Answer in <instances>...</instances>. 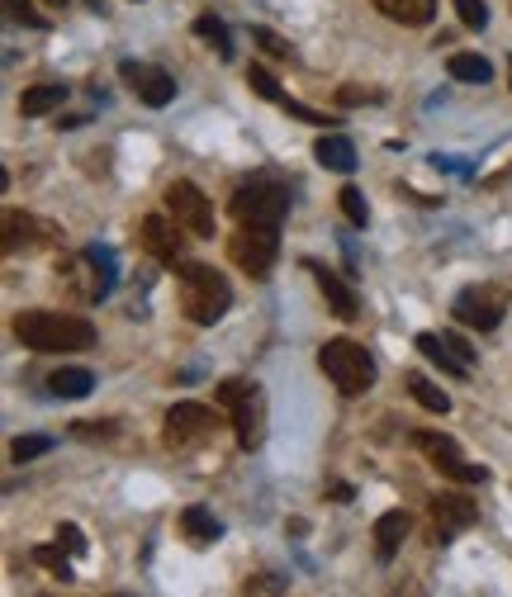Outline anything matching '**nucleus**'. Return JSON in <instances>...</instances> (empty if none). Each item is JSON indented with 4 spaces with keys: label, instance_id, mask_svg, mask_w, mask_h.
I'll use <instances>...</instances> for the list:
<instances>
[{
    "label": "nucleus",
    "instance_id": "nucleus-29",
    "mask_svg": "<svg viewBox=\"0 0 512 597\" xmlns=\"http://www.w3.org/2000/svg\"><path fill=\"white\" fill-rule=\"evenodd\" d=\"M33 565H43L52 578H62V584H72V565H67V555L58 546H39L33 550Z\"/></svg>",
    "mask_w": 512,
    "mask_h": 597
},
{
    "label": "nucleus",
    "instance_id": "nucleus-39",
    "mask_svg": "<svg viewBox=\"0 0 512 597\" xmlns=\"http://www.w3.org/2000/svg\"><path fill=\"white\" fill-rule=\"evenodd\" d=\"M508 85H512V67H508Z\"/></svg>",
    "mask_w": 512,
    "mask_h": 597
},
{
    "label": "nucleus",
    "instance_id": "nucleus-36",
    "mask_svg": "<svg viewBox=\"0 0 512 597\" xmlns=\"http://www.w3.org/2000/svg\"><path fill=\"white\" fill-rule=\"evenodd\" d=\"M446 342H451V346H455V356H461V361H465V365H474V351H470V346H465V342H461V337H446Z\"/></svg>",
    "mask_w": 512,
    "mask_h": 597
},
{
    "label": "nucleus",
    "instance_id": "nucleus-5",
    "mask_svg": "<svg viewBox=\"0 0 512 597\" xmlns=\"http://www.w3.org/2000/svg\"><path fill=\"white\" fill-rule=\"evenodd\" d=\"M318 365H323V375L338 384V394L347 398H361L370 384H375V356L361 346V342H323V351H318Z\"/></svg>",
    "mask_w": 512,
    "mask_h": 597
},
{
    "label": "nucleus",
    "instance_id": "nucleus-25",
    "mask_svg": "<svg viewBox=\"0 0 512 597\" xmlns=\"http://www.w3.org/2000/svg\"><path fill=\"white\" fill-rule=\"evenodd\" d=\"M195 33H200L204 43H214V52H219L223 62L233 58V33H228L223 20H214V14H200V20H195Z\"/></svg>",
    "mask_w": 512,
    "mask_h": 597
},
{
    "label": "nucleus",
    "instance_id": "nucleus-21",
    "mask_svg": "<svg viewBox=\"0 0 512 597\" xmlns=\"http://www.w3.org/2000/svg\"><path fill=\"white\" fill-rule=\"evenodd\" d=\"M62 104H67V85L43 81V85H33V91L20 95V114H24V119H39V114L62 110Z\"/></svg>",
    "mask_w": 512,
    "mask_h": 597
},
{
    "label": "nucleus",
    "instance_id": "nucleus-27",
    "mask_svg": "<svg viewBox=\"0 0 512 597\" xmlns=\"http://www.w3.org/2000/svg\"><path fill=\"white\" fill-rule=\"evenodd\" d=\"M247 85H252V95L271 100V104H280V100H285V91H280V81L267 72V67H247Z\"/></svg>",
    "mask_w": 512,
    "mask_h": 597
},
{
    "label": "nucleus",
    "instance_id": "nucleus-6",
    "mask_svg": "<svg viewBox=\"0 0 512 597\" xmlns=\"http://www.w3.org/2000/svg\"><path fill=\"white\" fill-rule=\"evenodd\" d=\"M214 432H219V413L209 408V403H175V408L167 413L162 442H167V451L185 455V451H200V446L214 442Z\"/></svg>",
    "mask_w": 512,
    "mask_h": 597
},
{
    "label": "nucleus",
    "instance_id": "nucleus-12",
    "mask_svg": "<svg viewBox=\"0 0 512 597\" xmlns=\"http://www.w3.org/2000/svg\"><path fill=\"white\" fill-rule=\"evenodd\" d=\"M428 513H432V546H446L451 536H461L480 522V503L470 494H436Z\"/></svg>",
    "mask_w": 512,
    "mask_h": 597
},
{
    "label": "nucleus",
    "instance_id": "nucleus-28",
    "mask_svg": "<svg viewBox=\"0 0 512 597\" xmlns=\"http://www.w3.org/2000/svg\"><path fill=\"white\" fill-rule=\"evenodd\" d=\"M52 451V436H20V442L10 446V461L14 465H29V461H39V455Z\"/></svg>",
    "mask_w": 512,
    "mask_h": 597
},
{
    "label": "nucleus",
    "instance_id": "nucleus-38",
    "mask_svg": "<svg viewBox=\"0 0 512 597\" xmlns=\"http://www.w3.org/2000/svg\"><path fill=\"white\" fill-rule=\"evenodd\" d=\"M48 6H52V10H67V6H72V0H48ZM86 6H91V10H104L100 0H86Z\"/></svg>",
    "mask_w": 512,
    "mask_h": 597
},
{
    "label": "nucleus",
    "instance_id": "nucleus-23",
    "mask_svg": "<svg viewBox=\"0 0 512 597\" xmlns=\"http://www.w3.org/2000/svg\"><path fill=\"white\" fill-rule=\"evenodd\" d=\"M446 72H451L455 81H474V85H484V81L493 77V67H489V58H480V52H451Z\"/></svg>",
    "mask_w": 512,
    "mask_h": 597
},
{
    "label": "nucleus",
    "instance_id": "nucleus-26",
    "mask_svg": "<svg viewBox=\"0 0 512 597\" xmlns=\"http://www.w3.org/2000/svg\"><path fill=\"white\" fill-rule=\"evenodd\" d=\"M252 43L267 52V58H275V62H290L294 58V48H290V39H280L275 29H267V24H252Z\"/></svg>",
    "mask_w": 512,
    "mask_h": 597
},
{
    "label": "nucleus",
    "instance_id": "nucleus-24",
    "mask_svg": "<svg viewBox=\"0 0 512 597\" xmlns=\"http://www.w3.org/2000/svg\"><path fill=\"white\" fill-rule=\"evenodd\" d=\"M409 389H413V398H418L428 413H451V394H446V389H436L428 375H418V371H413V375H409Z\"/></svg>",
    "mask_w": 512,
    "mask_h": 597
},
{
    "label": "nucleus",
    "instance_id": "nucleus-10",
    "mask_svg": "<svg viewBox=\"0 0 512 597\" xmlns=\"http://www.w3.org/2000/svg\"><path fill=\"white\" fill-rule=\"evenodd\" d=\"M119 81L129 85V91L148 104V110H167V104L175 100V77L162 72V67H152V62H119Z\"/></svg>",
    "mask_w": 512,
    "mask_h": 597
},
{
    "label": "nucleus",
    "instance_id": "nucleus-14",
    "mask_svg": "<svg viewBox=\"0 0 512 597\" xmlns=\"http://www.w3.org/2000/svg\"><path fill=\"white\" fill-rule=\"evenodd\" d=\"M304 271L318 280V290H323V298H328V308L338 313L342 323H351V318H361V298H357V290L347 285V280L338 275V271H328L323 261H304Z\"/></svg>",
    "mask_w": 512,
    "mask_h": 597
},
{
    "label": "nucleus",
    "instance_id": "nucleus-32",
    "mask_svg": "<svg viewBox=\"0 0 512 597\" xmlns=\"http://www.w3.org/2000/svg\"><path fill=\"white\" fill-rule=\"evenodd\" d=\"M455 10H461L465 29H484L489 24V6H484V0H455Z\"/></svg>",
    "mask_w": 512,
    "mask_h": 597
},
{
    "label": "nucleus",
    "instance_id": "nucleus-2",
    "mask_svg": "<svg viewBox=\"0 0 512 597\" xmlns=\"http://www.w3.org/2000/svg\"><path fill=\"white\" fill-rule=\"evenodd\" d=\"M175 294H181V313L195 327H214L233 308V285L214 266H200V261H185L175 271Z\"/></svg>",
    "mask_w": 512,
    "mask_h": 597
},
{
    "label": "nucleus",
    "instance_id": "nucleus-19",
    "mask_svg": "<svg viewBox=\"0 0 512 597\" xmlns=\"http://www.w3.org/2000/svg\"><path fill=\"white\" fill-rule=\"evenodd\" d=\"M418 351H422V356H428L432 365H441V375H451V380H465V375H470V365L455 356V346H451L446 337H436V332H422Z\"/></svg>",
    "mask_w": 512,
    "mask_h": 597
},
{
    "label": "nucleus",
    "instance_id": "nucleus-16",
    "mask_svg": "<svg viewBox=\"0 0 512 597\" xmlns=\"http://www.w3.org/2000/svg\"><path fill=\"white\" fill-rule=\"evenodd\" d=\"M313 156H318V166H328V171H357V143H351L347 133H323L313 143Z\"/></svg>",
    "mask_w": 512,
    "mask_h": 597
},
{
    "label": "nucleus",
    "instance_id": "nucleus-7",
    "mask_svg": "<svg viewBox=\"0 0 512 597\" xmlns=\"http://www.w3.org/2000/svg\"><path fill=\"white\" fill-rule=\"evenodd\" d=\"M228 256L233 266L247 271L252 280H267L275 256H280V227H257V223H238V233L228 237Z\"/></svg>",
    "mask_w": 512,
    "mask_h": 597
},
{
    "label": "nucleus",
    "instance_id": "nucleus-35",
    "mask_svg": "<svg viewBox=\"0 0 512 597\" xmlns=\"http://www.w3.org/2000/svg\"><path fill=\"white\" fill-rule=\"evenodd\" d=\"M58 540H62V546H67V550H72V555H86V536H81V526H72V522H62V526H58Z\"/></svg>",
    "mask_w": 512,
    "mask_h": 597
},
{
    "label": "nucleus",
    "instance_id": "nucleus-33",
    "mask_svg": "<svg viewBox=\"0 0 512 597\" xmlns=\"http://www.w3.org/2000/svg\"><path fill=\"white\" fill-rule=\"evenodd\" d=\"M384 91H375V85H342L338 91V104H380Z\"/></svg>",
    "mask_w": 512,
    "mask_h": 597
},
{
    "label": "nucleus",
    "instance_id": "nucleus-30",
    "mask_svg": "<svg viewBox=\"0 0 512 597\" xmlns=\"http://www.w3.org/2000/svg\"><path fill=\"white\" fill-rule=\"evenodd\" d=\"M338 204H342L347 223H357V227H365V223H370V204H365V195H361L357 185H347L342 195H338Z\"/></svg>",
    "mask_w": 512,
    "mask_h": 597
},
{
    "label": "nucleus",
    "instance_id": "nucleus-11",
    "mask_svg": "<svg viewBox=\"0 0 512 597\" xmlns=\"http://www.w3.org/2000/svg\"><path fill=\"white\" fill-rule=\"evenodd\" d=\"M413 446L428 455V461H432L441 474H451V479H461V484H484V479H489V469H484V465H470L465 455H461V446L451 442V436L418 432V436H413Z\"/></svg>",
    "mask_w": 512,
    "mask_h": 597
},
{
    "label": "nucleus",
    "instance_id": "nucleus-15",
    "mask_svg": "<svg viewBox=\"0 0 512 597\" xmlns=\"http://www.w3.org/2000/svg\"><path fill=\"white\" fill-rule=\"evenodd\" d=\"M58 237V227H48V223H39L33 214H20V209H6V242H0V247H6L10 256L14 252H33V247H43V242H52Z\"/></svg>",
    "mask_w": 512,
    "mask_h": 597
},
{
    "label": "nucleus",
    "instance_id": "nucleus-17",
    "mask_svg": "<svg viewBox=\"0 0 512 597\" xmlns=\"http://www.w3.org/2000/svg\"><path fill=\"white\" fill-rule=\"evenodd\" d=\"M403 536H409V513H403V507H394V513H384L375 522V559L380 565H390V559L399 555Z\"/></svg>",
    "mask_w": 512,
    "mask_h": 597
},
{
    "label": "nucleus",
    "instance_id": "nucleus-9",
    "mask_svg": "<svg viewBox=\"0 0 512 597\" xmlns=\"http://www.w3.org/2000/svg\"><path fill=\"white\" fill-rule=\"evenodd\" d=\"M167 214L185 227L190 237H214V204L204 200L195 181H171L167 185Z\"/></svg>",
    "mask_w": 512,
    "mask_h": 597
},
{
    "label": "nucleus",
    "instance_id": "nucleus-3",
    "mask_svg": "<svg viewBox=\"0 0 512 597\" xmlns=\"http://www.w3.org/2000/svg\"><path fill=\"white\" fill-rule=\"evenodd\" d=\"M228 209H233L238 223L280 227V223H285V214H290V185H285V175L261 171V175H252V181H242L233 190V200H228Z\"/></svg>",
    "mask_w": 512,
    "mask_h": 597
},
{
    "label": "nucleus",
    "instance_id": "nucleus-34",
    "mask_svg": "<svg viewBox=\"0 0 512 597\" xmlns=\"http://www.w3.org/2000/svg\"><path fill=\"white\" fill-rule=\"evenodd\" d=\"M242 593H290V578H280V574H257V578H247Z\"/></svg>",
    "mask_w": 512,
    "mask_h": 597
},
{
    "label": "nucleus",
    "instance_id": "nucleus-18",
    "mask_svg": "<svg viewBox=\"0 0 512 597\" xmlns=\"http://www.w3.org/2000/svg\"><path fill=\"white\" fill-rule=\"evenodd\" d=\"M375 10L403 29H422V24H432L436 0H375Z\"/></svg>",
    "mask_w": 512,
    "mask_h": 597
},
{
    "label": "nucleus",
    "instance_id": "nucleus-13",
    "mask_svg": "<svg viewBox=\"0 0 512 597\" xmlns=\"http://www.w3.org/2000/svg\"><path fill=\"white\" fill-rule=\"evenodd\" d=\"M143 247H148V256H157L162 266H181V252H185V227L175 223V219H167V214H148L143 219Z\"/></svg>",
    "mask_w": 512,
    "mask_h": 597
},
{
    "label": "nucleus",
    "instance_id": "nucleus-20",
    "mask_svg": "<svg viewBox=\"0 0 512 597\" xmlns=\"http://www.w3.org/2000/svg\"><path fill=\"white\" fill-rule=\"evenodd\" d=\"M181 532H185V540L190 546H214V540L223 536V526H219V517L209 513V507H185L181 513Z\"/></svg>",
    "mask_w": 512,
    "mask_h": 597
},
{
    "label": "nucleus",
    "instance_id": "nucleus-1",
    "mask_svg": "<svg viewBox=\"0 0 512 597\" xmlns=\"http://www.w3.org/2000/svg\"><path fill=\"white\" fill-rule=\"evenodd\" d=\"M14 337H20L29 351L62 356V351H91L96 346V323L81 318V313L24 308V313H14Z\"/></svg>",
    "mask_w": 512,
    "mask_h": 597
},
{
    "label": "nucleus",
    "instance_id": "nucleus-37",
    "mask_svg": "<svg viewBox=\"0 0 512 597\" xmlns=\"http://www.w3.org/2000/svg\"><path fill=\"white\" fill-rule=\"evenodd\" d=\"M328 494L342 498V503H351V484H328Z\"/></svg>",
    "mask_w": 512,
    "mask_h": 597
},
{
    "label": "nucleus",
    "instance_id": "nucleus-22",
    "mask_svg": "<svg viewBox=\"0 0 512 597\" xmlns=\"http://www.w3.org/2000/svg\"><path fill=\"white\" fill-rule=\"evenodd\" d=\"M48 389L58 394V398H86V394L96 389V375L86 371V365H62V371H52Z\"/></svg>",
    "mask_w": 512,
    "mask_h": 597
},
{
    "label": "nucleus",
    "instance_id": "nucleus-31",
    "mask_svg": "<svg viewBox=\"0 0 512 597\" xmlns=\"http://www.w3.org/2000/svg\"><path fill=\"white\" fill-rule=\"evenodd\" d=\"M6 14L14 24H29V29H48V14L33 10V0H6Z\"/></svg>",
    "mask_w": 512,
    "mask_h": 597
},
{
    "label": "nucleus",
    "instance_id": "nucleus-4",
    "mask_svg": "<svg viewBox=\"0 0 512 597\" xmlns=\"http://www.w3.org/2000/svg\"><path fill=\"white\" fill-rule=\"evenodd\" d=\"M214 398H219V408L233 417L242 451H257L267 442V394H261L257 380H223Z\"/></svg>",
    "mask_w": 512,
    "mask_h": 597
},
{
    "label": "nucleus",
    "instance_id": "nucleus-8",
    "mask_svg": "<svg viewBox=\"0 0 512 597\" xmlns=\"http://www.w3.org/2000/svg\"><path fill=\"white\" fill-rule=\"evenodd\" d=\"M508 304H512V294L503 285H470V290L455 294V308L451 313H455V323H461V327L493 332V327L503 323Z\"/></svg>",
    "mask_w": 512,
    "mask_h": 597
}]
</instances>
